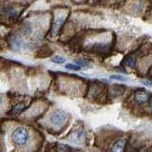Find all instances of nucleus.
I'll return each mask as SVG.
<instances>
[{
	"instance_id": "obj_9",
	"label": "nucleus",
	"mask_w": 152,
	"mask_h": 152,
	"mask_svg": "<svg viewBox=\"0 0 152 152\" xmlns=\"http://www.w3.org/2000/svg\"><path fill=\"white\" fill-rule=\"evenodd\" d=\"M66 69H69L71 70H80L81 69V66L76 65V64H66Z\"/></svg>"
},
{
	"instance_id": "obj_11",
	"label": "nucleus",
	"mask_w": 152,
	"mask_h": 152,
	"mask_svg": "<svg viewBox=\"0 0 152 152\" xmlns=\"http://www.w3.org/2000/svg\"><path fill=\"white\" fill-rule=\"evenodd\" d=\"M111 79H114V80H120V81H126V78H124L123 76L121 75H112L110 76Z\"/></svg>"
},
{
	"instance_id": "obj_6",
	"label": "nucleus",
	"mask_w": 152,
	"mask_h": 152,
	"mask_svg": "<svg viewBox=\"0 0 152 152\" xmlns=\"http://www.w3.org/2000/svg\"><path fill=\"white\" fill-rule=\"evenodd\" d=\"M72 137H73V142H78V141H81L83 139L84 137V131L82 129H79V130H76L73 134H72Z\"/></svg>"
},
{
	"instance_id": "obj_1",
	"label": "nucleus",
	"mask_w": 152,
	"mask_h": 152,
	"mask_svg": "<svg viewBox=\"0 0 152 152\" xmlns=\"http://www.w3.org/2000/svg\"><path fill=\"white\" fill-rule=\"evenodd\" d=\"M12 140L14 145H24L28 140V131L26 127L18 126L12 132Z\"/></svg>"
},
{
	"instance_id": "obj_8",
	"label": "nucleus",
	"mask_w": 152,
	"mask_h": 152,
	"mask_svg": "<svg viewBox=\"0 0 152 152\" xmlns=\"http://www.w3.org/2000/svg\"><path fill=\"white\" fill-rule=\"evenodd\" d=\"M23 107H24V104H16V106L12 108V112L14 114H19V113H20L23 110Z\"/></svg>"
},
{
	"instance_id": "obj_10",
	"label": "nucleus",
	"mask_w": 152,
	"mask_h": 152,
	"mask_svg": "<svg viewBox=\"0 0 152 152\" xmlns=\"http://www.w3.org/2000/svg\"><path fill=\"white\" fill-rule=\"evenodd\" d=\"M126 64L128 66H130V68H134L135 66V60L133 57H128V58L126 59Z\"/></svg>"
},
{
	"instance_id": "obj_2",
	"label": "nucleus",
	"mask_w": 152,
	"mask_h": 152,
	"mask_svg": "<svg viewBox=\"0 0 152 152\" xmlns=\"http://www.w3.org/2000/svg\"><path fill=\"white\" fill-rule=\"evenodd\" d=\"M66 117H68V114H66L65 111L60 110V109H57V110H55L51 113L50 121L52 125L59 126V125H62V124L66 120Z\"/></svg>"
},
{
	"instance_id": "obj_5",
	"label": "nucleus",
	"mask_w": 152,
	"mask_h": 152,
	"mask_svg": "<svg viewBox=\"0 0 152 152\" xmlns=\"http://www.w3.org/2000/svg\"><path fill=\"white\" fill-rule=\"evenodd\" d=\"M124 91H125V88L119 85H113L110 88V94L113 97H117L119 95L123 94Z\"/></svg>"
},
{
	"instance_id": "obj_7",
	"label": "nucleus",
	"mask_w": 152,
	"mask_h": 152,
	"mask_svg": "<svg viewBox=\"0 0 152 152\" xmlns=\"http://www.w3.org/2000/svg\"><path fill=\"white\" fill-rule=\"evenodd\" d=\"M52 62H54V63L56 64H63L66 62V59L64 58V57H62V56H59V55H55L52 57V59H51Z\"/></svg>"
},
{
	"instance_id": "obj_4",
	"label": "nucleus",
	"mask_w": 152,
	"mask_h": 152,
	"mask_svg": "<svg viewBox=\"0 0 152 152\" xmlns=\"http://www.w3.org/2000/svg\"><path fill=\"white\" fill-rule=\"evenodd\" d=\"M126 146V141L124 139L118 140L114 142V145L111 147V152H124V148Z\"/></svg>"
},
{
	"instance_id": "obj_3",
	"label": "nucleus",
	"mask_w": 152,
	"mask_h": 152,
	"mask_svg": "<svg viewBox=\"0 0 152 152\" xmlns=\"http://www.w3.org/2000/svg\"><path fill=\"white\" fill-rule=\"evenodd\" d=\"M150 98V94L149 92H147L146 90L144 89H140L137 90L135 92V100L137 103L139 104H145L149 100Z\"/></svg>"
},
{
	"instance_id": "obj_12",
	"label": "nucleus",
	"mask_w": 152,
	"mask_h": 152,
	"mask_svg": "<svg viewBox=\"0 0 152 152\" xmlns=\"http://www.w3.org/2000/svg\"><path fill=\"white\" fill-rule=\"evenodd\" d=\"M2 104V96L0 95V104Z\"/></svg>"
}]
</instances>
